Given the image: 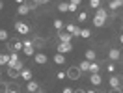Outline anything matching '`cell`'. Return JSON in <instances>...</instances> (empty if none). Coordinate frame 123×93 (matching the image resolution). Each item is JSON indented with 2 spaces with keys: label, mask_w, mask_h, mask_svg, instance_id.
Returning a JSON list of instances; mask_svg holds the SVG:
<instances>
[{
  "label": "cell",
  "mask_w": 123,
  "mask_h": 93,
  "mask_svg": "<svg viewBox=\"0 0 123 93\" xmlns=\"http://www.w3.org/2000/svg\"><path fill=\"white\" fill-rule=\"evenodd\" d=\"M26 89H28V93H36L39 89L37 82H34V80H28V86H26Z\"/></svg>",
  "instance_id": "obj_12"
},
{
  "label": "cell",
  "mask_w": 123,
  "mask_h": 93,
  "mask_svg": "<svg viewBox=\"0 0 123 93\" xmlns=\"http://www.w3.org/2000/svg\"><path fill=\"white\" fill-rule=\"evenodd\" d=\"M123 6V0H112L110 2V8L112 9H117V8H121Z\"/></svg>",
  "instance_id": "obj_18"
},
{
  "label": "cell",
  "mask_w": 123,
  "mask_h": 93,
  "mask_svg": "<svg viewBox=\"0 0 123 93\" xmlns=\"http://www.w3.org/2000/svg\"><path fill=\"white\" fill-rule=\"evenodd\" d=\"M34 60H36V63L43 65V63H47V56L45 54H36V56H34Z\"/></svg>",
  "instance_id": "obj_16"
},
{
  "label": "cell",
  "mask_w": 123,
  "mask_h": 93,
  "mask_svg": "<svg viewBox=\"0 0 123 93\" xmlns=\"http://www.w3.org/2000/svg\"><path fill=\"white\" fill-rule=\"evenodd\" d=\"M58 35H60V41H63V43H71V37H73V35L67 34V32H60Z\"/></svg>",
  "instance_id": "obj_15"
},
{
  "label": "cell",
  "mask_w": 123,
  "mask_h": 93,
  "mask_svg": "<svg viewBox=\"0 0 123 93\" xmlns=\"http://www.w3.org/2000/svg\"><path fill=\"white\" fill-rule=\"evenodd\" d=\"M26 13H30V9H28V6L23 2V4L19 6V15H26Z\"/></svg>",
  "instance_id": "obj_17"
},
{
  "label": "cell",
  "mask_w": 123,
  "mask_h": 93,
  "mask_svg": "<svg viewBox=\"0 0 123 93\" xmlns=\"http://www.w3.org/2000/svg\"><path fill=\"white\" fill-rule=\"evenodd\" d=\"M108 58H110V60H119V58H121V52H119V50H117V48H112V50H110V52H108Z\"/></svg>",
  "instance_id": "obj_14"
},
{
  "label": "cell",
  "mask_w": 123,
  "mask_h": 93,
  "mask_svg": "<svg viewBox=\"0 0 123 93\" xmlns=\"http://www.w3.org/2000/svg\"><path fill=\"white\" fill-rule=\"evenodd\" d=\"M110 86H112V89H121V78L119 76H110Z\"/></svg>",
  "instance_id": "obj_8"
},
{
  "label": "cell",
  "mask_w": 123,
  "mask_h": 93,
  "mask_svg": "<svg viewBox=\"0 0 123 93\" xmlns=\"http://www.w3.org/2000/svg\"><path fill=\"white\" fill-rule=\"evenodd\" d=\"M90 82H92L93 86H101L103 78H101V75H99V73H92V76H90Z\"/></svg>",
  "instance_id": "obj_9"
},
{
  "label": "cell",
  "mask_w": 123,
  "mask_h": 93,
  "mask_svg": "<svg viewBox=\"0 0 123 93\" xmlns=\"http://www.w3.org/2000/svg\"><path fill=\"white\" fill-rule=\"evenodd\" d=\"M32 2H36V4H37V0H32Z\"/></svg>",
  "instance_id": "obj_44"
},
{
  "label": "cell",
  "mask_w": 123,
  "mask_h": 93,
  "mask_svg": "<svg viewBox=\"0 0 123 93\" xmlns=\"http://www.w3.org/2000/svg\"><path fill=\"white\" fill-rule=\"evenodd\" d=\"M24 4L28 6V9H36V8H37V4H36V2H32V0H28V2H24Z\"/></svg>",
  "instance_id": "obj_26"
},
{
  "label": "cell",
  "mask_w": 123,
  "mask_h": 93,
  "mask_svg": "<svg viewBox=\"0 0 123 93\" xmlns=\"http://www.w3.org/2000/svg\"><path fill=\"white\" fill-rule=\"evenodd\" d=\"M19 73H21V71H17V69H11V67H8V75L11 78H17L19 76Z\"/></svg>",
  "instance_id": "obj_21"
},
{
  "label": "cell",
  "mask_w": 123,
  "mask_h": 93,
  "mask_svg": "<svg viewBox=\"0 0 123 93\" xmlns=\"http://www.w3.org/2000/svg\"><path fill=\"white\" fill-rule=\"evenodd\" d=\"M78 35H82V37L88 39L90 35H92V32H90V30H80V34H78Z\"/></svg>",
  "instance_id": "obj_28"
},
{
  "label": "cell",
  "mask_w": 123,
  "mask_h": 93,
  "mask_svg": "<svg viewBox=\"0 0 123 93\" xmlns=\"http://www.w3.org/2000/svg\"><path fill=\"white\" fill-rule=\"evenodd\" d=\"M71 50H73L71 43H63V41H60V45H58V54H65V52H71Z\"/></svg>",
  "instance_id": "obj_4"
},
{
  "label": "cell",
  "mask_w": 123,
  "mask_h": 93,
  "mask_svg": "<svg viewBox=\"0 0 123 93\" xmlns=\"http://www.w3.org/2000/svg\"><path fill=\"white\" fill-rule=\"evenodd\" d=\"M84 93H95V91H84Z\"/></svg>",
  "instance_id": "obj_42"
},
{
  "label": "cell",
  "mask_w": 123,
  "mask_h": 93,
  "mask_svg": "<svg viewBox=\"0 0 123 93\" xmlns=\"http://www.w3.org/2000/svg\"><path fill=\"white\" fill-rule=\"evenodd\" d=\"M67 34H71V35L75 37V35L80 34V28H78L77 24H67Z\"/></svg>",
  "instance_id": "obj_10"
},
{
  "label": "cell",
  "mask_w": 123,
  "mask_h": 93,
  "mask_svg": "<svg viewBox=\"0 0 123 93\" xmlns=\"http://www.w3.org/2000/svg\"><path fill=\"white\" fill-rule=\"evenodd\" d=\"M15 30L19 32V34L26 35V34L30 32V28H28V24H26V23H15Z\"/></svg>",
  "instance_id": "obj_6"
},
{
  "label": "cell",
  "mask_w": 123,
  "mask_h": 93,
  "mask_svg": "<svg viewBox=\"0 0 123 93\" xmlns=\"http://www.w3.org/2000/svg\"><path fill=\"white\" fill-rule=\"evenodd\" d=\"M6 93H19V91H13V89H8Z\"/></svg>",
  "instance_id": "obj_37"
},
{
  "label": "cell",
  "mask_w": 123,
  "mask_h": 93,
  "mask_svg": "<svg viewBox=\"0 0 123 93\" xmlns=\"http://www.w3.org/2000/svg\"><path fill=\"white\" fill-rule=\"evenodd\" d=\"M19 76L21 78H24V80H26V82H28V80H32V71H28V69H21V73H19Z\"/></svg>",
  "instance_id": "obj_13"
},
{
  "label": "cell",
  "mask_w": 123,
  "mask_h": 93,
  "mask_svg": "<svg viewBox=\"0 0 123 93\" xmlns=\"http://www.w3.org/2000/svg\"><path fill=\"white\" fill-rule=\"evenodd\" d=\"M8 48L9 50H21V48H23V43L17 41V39H9L8 41Z\"/></svg>",
  "instance_id": "obj_7"
},
{
  "label": "cell",
  "mask_w": 123,
  "mask_h": 93,
  "mask_svg": "<svg viewBox=\"0 0 123 93\" xmlns=\"http://www.w3.org/2000/svg\"><path fill=\"white\" fill-rule=\"evenodd\" d=\"M8 67H11V69H17V71H21V69L24 67V65H23V62L19 60V56H17V54H9Z\"/></svg>",
  "instance_id": "obj_2"
},
{
  "label": "cell",
  "mask_w": 123,
  "mask_h": 93,
  "mask_svg": "<svg viewBox=\"0 0 123 93\" xmlns=\"http://www.w3.org/2000/svg\"><path fill=\"white\" fill-rule=\"evenodd\" d=\"M112 93H121V89H114V91H112Z\"/></svg>",
  "instance_id": "obj_38"
},
{
  "label": "cell",
  "mask_w": 123,
  "mask_h": 93,
  "mask_svg": "<svg viewBox=\"0 0 123 93\" xmlns=\"http://www.w3.org/2000/svg\"><path fill=\"white\" fill-rule=\"evenodd\" d=\"M45 39L43 37H34L32 39V46H34V48H36V46H37V48H41V46H45Z\"/></svg>",
  "instance_id": "obj_11"
},
{
  "label": "cell",
  "mask_w": 123,
  "mask_h": 93,
  "mask_svg": "<svg viewBox=\"0 0 123 93\" xmlns=\"http://www.w3.org/2000/svg\"><path fill=\"white\" fill-rule=\"evenodd\" d=\"M54 28H56V30H62V28H63V24H62L60 19H56V21H54Z\"/></svg>",
  "instance_id": "obj_27"
},
{
  "label": "cell",
  "mask_w": 123,
  "mask_h": 93,
  "mask_svg": "<svg viewBox=\"0 0 123 93\" xmlns=\"http://www.w3.org/2000/svg\"><path fill=\"white\" fill-rule=\"evenodd\" d=\"M99 2L101 0H90V6H92V8H99Z\"/></svg>",
  "instance_id": "obj_31"
},
{
  "label": "cell",
  "mask_w": 123,
  "mask_h": 93,
  "mask_svg": "<svg viewBox=\"0 0 123 93\" xmlns=\"http://www.w3.org/2000/svg\"><path fill=\"white\" fill-rule=\"evenodd\" d=\"M8 62H9L8 54H0V65H8Z\"/></svg>",
  "instance_id": "obj_23"
},
{
  "label": "cell",
  "mask_w": 123,
  "mask_h": 93,
  "mask_svg": "<svg viewBox=\"0 0 123 93\" xmlns=\"http://www.w3.org/2000/svg\"><path fill=\"white\" fill-rule=\"evenodd\" d=\"M67 11H77V4H71V2H69V8H67Z\"/></svg>",
  "instance_id": "obj_32"
},
{
  "label": "cell",
  "mask_w": 123,
  "mask_h": 93,
  "mask_svg": "<svg viewBox=\"0 0 123 93\" xmlns=\"http://www.w3.org/2000/svg\"><path fill=\"white\" fill-rule=\"evenodd\" d=\"M119 39H121V43H123V34H121V37H119Z\"/></svg>",
  "instance_id": "obj_41"
},
{
  "label": "cell",
  "mask_w": 123,
  "mask_h": 93,
  "mask_svg": "<svg viewBox=\"0 0 123 93\" xmlns=\"http://www.w3.org/2000/svg\"><path fill=\"white\" fill-rule=\"evenodd\" d=\"M78 21H80V23H84V21H88V15H86L84 11H82V13L78 15Z\"/></svg>",
  "instance_id": "obj_30"
},
{
  "label": "cell",
  "mask_w": 123,
  "mask_h": 93,
  "mask_svg": "<svg viewBox=\"0 0 123 93\" xmlns=\"http://www.w3.org/2000/svg\"><path fill=\"white\" fill-rule=\"evenodd\" d=\"M47 2H49V0H37V6L39 4H47Z\"/></svg>",
  "instance_id": "obj_35"
},
{
  "label": "cell",
  "mask_w": 123,
  "mask_h": 93,
  "mask_svg": "<svg viewBox=\"0 0 123 93\" xmlns=\"http://www.w3.org/2000/svg\"><path fill=\"white\" fill-rule=\"evenodd\" d=\"M8 39V32L6 30H0V41H6Z\"/></svg>",
  "instance_id": "obj_29"
},
{
  "label": "cell",
  "mask_w": 123,
  "mask_h": 93,
  "mask_svg": "<svg viewBox=\"0 0 123 93\" xmlns=\"http://www.w3.org/2000/svg\"><path fill=\"white\" fill-rule=\"evenodd\" d=\"M56 76H58V78H60V80H62V78H65V73H62V71H60V73H58Z\"/></svg>",
  "instance_id": "obj_33"
},
{
  "label": "cell",
  "mask_w": 123,
  "mask_h": 93,
  "mask_svg": "<svg viewBox=\"0 0 123 93\" xmlns=\"http://www.w3.org/2000/svg\"><path fill=\"white\" fill-rule=\"evenodd\" d=\"M0 76H2V71H0Z\"/></svg>",
  "instance_id": "obj_45"
},
{
  "label": "cell",
  "mask_w": 123,
  "mask_h": 93,
  "mask_svg": "<svg viewBox=\"0 0 123 93\" xmlns=\"http://www.w3.org/2000/svg\"><path fill=\"white\" fill-rule=\"evenodd\" d=\"M80 75H82V71L78 69V67H71V69L65 73V76L71 78V80H78V78H80Z\"/></svg>",
  "instance_id": "obj_3"
},
{
  "label": "cell",
  "mask_w": 123,
  "mask_h": 93,
  "mask_svg": "<svg viewBox=\"0 0 123 93\" xmlns=\"http://www.w3.org/2000/svg\"><path fill=\"white\" fill-rule=\"evenodd\" d=\"M105 23H106V9L99 8L97 9V15L93 19V24H95V26H103Z\"/></svg>",
  "instance_id": "obj_1"
},
{
  "label": "cell",
  "mask_w": 123,
  "mask_h": 93,
  "mask_svg": "<svg viewBox=\"0 0 123 93\" xmlns=\"http://www.w3.org/2000/svg\"><path fill=\"white\" fill-rule=\"evenodd\" d=\"M17 2H19V4H23V2H24V0H17Z\"/></svg>",
  "instance_id": "obj_40"
},
{
  "label": "cell",
  "mask_w": 123,
  "mask_h": 93,
  "mask_svg": "<svg viewBox=\"0 0 123 93\" xmlns=\"http://www.w3.org/2000/svg\"><path fill=\"white\" fill-rule=\"evenodd\" d=\"M67 8H69L67 2H60V4H58V9H60V11H67Z\"/></svg>",
  "instance_id": "obj_24"
},
{
  "label": "cell",
  "mask_w": 123,
  "mask_h": 93,
  "mask_svg": "<svg viewBox=\"0 0 123 93\" xmlns=\"http://www.w3.org/2000/svg\"><path fill=\"white\" fill-rule=\"evenodd\" d=\"M78 69H80V71H90V62H88V60H86V62H80Z\"/></svg>",
  "instance_id": "obj_19"
},
{
  "label": "cell",
  "mask_w": 123,
  "mask_h": 93,
  "mask_svg": "<svg viewBox=\"0 0 123 93\" xmlns=\"http://www.w3.org/2000/svg\"><path fill=\"white\" fill-rule=\"evenodd\" d=\"M2 8H4V2H0V9H2Z\"/></svg>",
  "instance_id": "obj_39"
},
{
  "label": "cell",
  "mask_w": 123,
  "mask_h": 93,
  "mask_svg": "<svg viewBox=\"0 0 123 93\" xmlns=\"http://www.w3.org/2000/svg\"><path fill=\"white\" fill-rule=\"evenodd\" d=\"M86 60H88V62H93V60H95V52H93V50H86Z\"/></svg>",
  "instance_id": "obj_22"
},
{
  "label": "cell",
  "mask_w": 123,
  "mask_h": 93,
  "mask_svg": "<svg viewBox=\"0 0 123 93\" xmlns=\"http://www.w3.org/2000/svg\"><path fill=\"white\" fill-rule=\"evenodd\" d=\"M36 93H43V91H39V89H37V91H36Z\"/></svg>",
  "instance_id": "obj_43"
},
{
  "label": "cell",
  "mask_w": 123,
  "mask_h": 93,
  "mask_svg": "<svg viewBox=\"0 0 123 93\" xmlns=\"http://www.w3.org/2000/svg\"><path fill=\"white\" fill-rule=\"evenodd\" d=\"M90 73H99V63H90Z\"/></svg>",
  "instance_id": "obj_25"
},
{
  "label": "cell",
  "mask_w": 123,
  "mask_h": 93,
  "mask_svg": "<svg viewBox=\"0 0 123 93\" xmlns=\"http://www.w3.org/2000/svg\"><path fill=\"white\" fill-rule=\"evenodd\" d=\"M75 91V89H71V87H65V89H63V93H73Z\"/></svg>",
  "instance_id": "obj_34"
},
{
  "label": "cell",
  "mask_w": 123,
  "mask_h": 93,
  "mask_svg": "<svg viewBox=\"0 0 123 93\" xmlns=\"http://www.w3.org/2000/svg\"><path fill=\"white\" fill-rule=\"evenodd\" d=\"M54 63H65V58H63V54H56L54 56Z\"/></svg>",
  "instance_id": "obj_20"
},
{
  "label": "cell",
  "mask_w": 123,
  "mask_h": 93,
  "mask_svg": "<svg viewBox=\"0 0 123 93\" xmlns=\"http://www.w3.org/2000/svg\"><path fill=\"white\" fill-rule=\"evenodd\" d=\"M23 50H24V54H26V56H32L36 48L32 46V41H28V39H26V41H23Z\"/></svg>",
  "instance_id": "obj_5"
},
{
  "label": "cell",
  "mask_w": 123,
  "mask_h": 93,
  "mask_svg": "<svg viewBox=\"0 0 123 93\" xmlns=\"http://www.w3.org/2000/svg\"><path fill=\"white\" fill-rule=\"evenodd\" d=\"M71 4H77V6H78V4H80V0H71Z\"/></svg>",
  "instance_id": "obj_36"
}]
</instances>
